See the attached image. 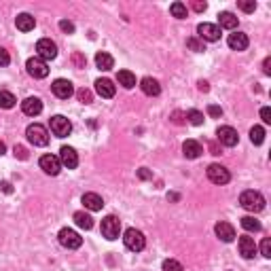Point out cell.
<instances>
[{
  "label": "cell",
  "instance_id": "6da1fadb",
  "mask_svg": "<svg viewBox=\"0 0 271 271\" xmlns=\"http://www.w3.org/2000/svg\"><path fill=\"white\" fill-rule=\"evenodd\" d=\"M240 206L248 212H261L265 208V197L259 191H244L240 195Z\"/></svg>",
  "mask_w": 271,
  "mask_h": 271
},
{
  "label": "cell",
  "instance_id": "7a4b0ae2",
  "mask_svg": "<svg viewBox=\"0 0 271 271\" xmlns=\"http://www.w3.org/2000/svg\"><path fill=\"white\" fill-rule=\"evenodd\" d=\"M25 136H28V140L34 144V146H47V144H49V132H47V127L40 125V123L28 125Z\"/></svg>",
  "mask_w": 271,
  "mask_h": 271
},
{
  "label": "cell",
  "instance_id": "3957f363",
  "mask_svg": "<svg viewBox=\"0 0 271 271\" xmlns=\"http://www.w3.org/2000/svg\"><path fill=\"white\" fill-rule=\"evenodd\" d=\"M123 242L127 246V250L140 252V250H144V246H146V237H144V233L138 231V229H127L123 233Z\"/></svg>",
  "mask_w": 271,
  "mask_h": 271
},
{
  "label": "cell",
  "instance_id": "277c9868",
  "mask_svg": "<svg viewBox=\"0 0 271 271\" xmlns=\"http://www.w3.org/2000/svg\"><path fill=\"white\" fill-rule=\"evenodd\" d=\"M57 240L68 250H76V248H81V246H83V237L76 231H72V229H62L59 235H57Z\"/></svg>",
  "mask_w": 271,
  "mask_h": 271
},
{
  "label": "cell",
  "instance_id": "5b68a950",
  "mask_svg": "<svg viewBox=\"0 0 271 271\" xmlns=\"http://www.w3.org/2000/svg\"><path fill=\"white\" fill-rule=\"evenodd\" d=\"M119 233H121V220L117 216H106L102 220V235L106 237V240H117Z\"/></svg>",
  "mask_w": 271,
  "mask_h": 271
},
{
  "label": "cell",
  "instance_id": "8992f818",
  "mask_svg": "<svg viewBox=\"0 0 271 271\" xmlns=\"http://www.w3.org/2000/svg\"><path fill=\"white\" fill-rule=\"evenodd\" d=\"M51 132H53V136H57V138H66V136H70V132H72V123L68 121L66 117L55 115V117H51Z\"/></svg>",
  "mask_w": 271,
  "mask_h": 271
},
{
  "label": "cell",
  "instance_id": "52a82bcc",
  "mask_svg": "<svg viewBox=\"0 0 271 271\" xmlns=\"http://www.w3.org/2000/svg\"><path fill=\"white\" fill-rule=\"evenodd\" d=\"M36 53L42 62H47V59H55L57 57V45L51 38H40L36 42Z\"/></svg>",
  "mask_w": 271,
  "mask_h": 271
},
{
  "label": "cell",
  "instance_id": "ba28073f",
  "mask_svg": "<svg viewBox=\"0 0 271 271\" xmlns=\"http://www.w3.org/2000/svg\"><path fill=\"white\" fill-rule=\"evenodd\" d=\"M208 178H210V182H214V184H227L231 180V174H229V169L225 165L212 163V165H208Z\"/></svg>",
  "mask_w": 271,
  "mask_h": 271
},
{
  "label": "cell",
  "instance_id": "9c48e42d",
  "mask_svg": "<svg viewBox=\"0 0 271 271\" xmlns=\"http://www.w3.org/2000/svg\"><path fill=\"white\" fill-rule=\"evenodd\" d=\"M25 68H28V74L34 76V79H45L49 74L47 62H42L40 57H30L28 62H25Z\"/></svg>",
  "mask_w": 271,
  "mask_h": 271
},
{
  "label": "cell",
  "instance_id": "30bf717a",
  "mask_svg": "<svg viewBox=\"0 0 271 271\" xmlns=\"http://www.w3.org/2000/svg\"><path fill=\"white\" fill-rule=\"evenodd\" d=\"M38 163H40L42 172L49 176H57L62 172V163H59V157H55V155H42Z\"/></svg>",
  "mask_w": 271,
  "mask_h": 271
},
{
  "label": "cell",
  "instance_id": "8fae6325",
  "mask_svg": "<svg viewBox=\"0 0 271 271\" xmlns=\"http://www.w3.org/2000/svg\"><path fill=\"white\" fill-rule=\"evenodd\" d=\"M216 138L220 144H225V146H235L237 142H240V136H237V132L233 130V127L229 125H223L216 130Z\"/></svg>",
  "mask_w": 271,
  "mask_h": 271
},
{
  "label": "cell",
  "instance_id": "7c38bea8",
  "mask_svg": "<svg viewBox=\"0 0 271 271\" xmlns=\"http://www.w3.org/2000/svg\"><path fill=\"white\" fill-rule=\"evenodd\" d=\"M197 34L201 40H208V42H216L220 38V28L216 23H199L197 25Z\"/></svg>",
  "mask_w": 271,
  "mask_h": 271
},
{
  "label": "cell",
  "instance_id": "4fadbf2b",
  "mask_svg": "<svg viewBox=\"0 0 271 271\" xmlns=\"http://www.w3.org/2000/svg\"><path fill=\"white\" fill-rule=\"evenodd\" d=\"M59 163L68 169H74L79 165V155H76V150L70 148V146H62L59 148Z\"/></svg>",
  "mask_w": 271,
  "mask_h": 271
},
{
  "label": "cell",
  "instance_id": "5bb4252c",
  "mask_svg": "<svg viewBox=\"0 0 271 271\" xmlns=\"http://www.w3.org/2000/svg\"><path fill=\"white\" fill-rule=\"evenodd\" d=\"M51 89H53V93L59 98V100H68L74 93V87H72V83L70 81H66V79H57L53 81V85H51Z\"/></svg>",
  "mask_w": 271,
  "mask_h": 271
},
{
  "label": "cell",
  "instance_id": "9a60e30c",
  "mask_svg": "<svg viewBox=\"0 0 271 271\" xmlns=\"http://www.w3.org/2000/svg\"><path fill=\"white\" fill-rule=\"evenodd\" d=\"M214 231H216V235H218V240L225 242V244H229V242L235 240V229H233L231 223H225V220H220V223L214 227Z\"/></svg>",
  "mask_w": 271,
  "mask_h": 271
},
{
  "label": "cell",
  "instance_id": "2e32d148",
  "mask_svg": "<svg viewBox=\"0 0 271 271\" xmlns=\"http://www.w3.org/2000/svg\"><path fill=\"white\" fill-rule=\"evenodd\" d=\"M21 110H23V115H28V117H36L42 113V102L38 98H25L21 102Z\"/></svg>",
  "mask_w": 271,
  "mask_h": 271
},
{
  "label": "cell",
  "instance_id": "e0dca14e",
  "mask_svg": "<svg viewBox=\"0 0 271 271\" xmlns=\"http://www.w3.org/2000/svg\"><path fill=\"white\" fill-rule=\"evenodd\" d=\"M237 246H240V254L244 259H254V254H257V244H254L252 237H240Z\"/></svg>",
  "mask_w": 271,
  "mask_h": 271
},
{
  "label": "cell",
  "instance_id": "ac0fdd59",
  "mask_svg": "<svg viewBox=\"0 0 271 271\" xmlns=\"http://www.w3.org/2000/svg\"><path fill=\"white\" fill-rule=\"evenodd\" d=\"M229 47H231L233 51H244V49H248V36H246L244 32H233V34H229Z\"/></svg>",
  "mask_w": 271,
  "mask_h": 271
},
{
  "label": "cell",
  "instance_id": "d6986e66",
  "mask_svg": "<svg viewBox=\"0 0 271 271\" xmlns=\"http://www.w3.org/2000/svg\"><path fill=\"white\" fill-rule=\"evenodd\" d=\"M83 203H85V208H87L89 212H98V210L104 208V199H102L98 193H85L83 195Z\"/></svg>",
  "mask_w": 271,
  "mask_h": 271
},
{
  "label": "cell",
  "instance_id": "ffe728a7",
  "mask_svg": "<svg viewBox=\"0 0 271 271\" xmlns=\"http://www.w3.org/2000/svg\"><path fill=\"white\" fill-rule=\"evenodd\" d=\"M140 87H142V91L146 93V96H159L161 93V85H159V81L157 79H152V76H144V79L140 81Z\"/></svg>",
  "mask_w": 271,
  "mask_h": 271
},
{
  "label": "cell",
  "instance_id": "44dd1931",
  "mask_svg": "<svg viewBox=\"0 0 271 271\" xmlns=\"http://www.w3.org/2000/svg\"><path fill=\"white\" fill-rule=\"evenodd\" d=\"M182 152H184L186 159H197L201 152H203V148H201V144L197 140H186L182 144Z\"/></svg>",
  "mask_w": 271,
  "mask_h": 271
},
{
  "label": "cell",
  "instance_id": "7402d4cb",
  "mask_svg": "<svg viewBox=\"0 0 271 271\" xmlns=\"http://www.w3.org/2000/svg\"><path fill=\"white\" fill-rule=\"evenodd\" d=\"M96 91H98V96H102V98H113L117 89H115L113 81H108V79H98V81H96Z\"/></svg>",
  "mask_w": 271,
  "mask_h": 271
},
{
  "label": "cell",
  "instance_id": "603a6c76",
  "mask_svg": "<svg viewBox=\"0 0 271 271\" xmlns=\"http://www.w3.org/2000/svg\"><path fill=\"white\" fill-rule=\"evenodd\" d=\"M15 25H17V30H21V32H30V30H34L36 21H34V17L30 13H21V15H17Z\"/></svg>",
  "mask_w": 271,
  "mask_h": 271
},
{
  "label": "cell",
  "instance_id": "cb8c5ba5",
  "mask_svg": "<svg viewBox=\"0 0 271 271\" xmlns=\"http://www.w3.org/2000/svg\"><path fill=\"white\" fill-rule=\"evenodd\" d=\"M96 66L100 68V70H110V68L115 66V59L110 53H106V51H100V53L96 55Z\"/></svg>",
  "mask_w": 271,
  "mask_h": 271
},
{
  "label": "cell",
  "instance_id": "d4e9b609",
  "mask_svg": "<svg viewBox=\"0 0 271 271\" xmlns=\"http://www.w3.org/2000/svg\"><path fill=\"white\" fill-rule=\"evenodd\" d=\"M218 21H220V28H227V30H235L237 28V17L229 11H223L218 15Z\"/></svg>",
  "mask_w": 271,
  "mask_h": 271
},
{
  "label": "cell",
  "instance_id": "484cf974",
  "mask_svg": "<svg viewBox=\"0 0 271 271\" xmlns=\"http://www.w3.org/2000/svg\"><path fill=\"white\" fill-rule=\"evenodd\" d=\"M117 81H119V85H123L125 89H132V87H136V76H134L130 70H119V74H117Z\"/></svg>",
  "mask_w": 271,
  "mask_h": 271
},
{
  "label": "cell",
  "instance_id": "4316f807",
  "mask_svg": "<svg viewBox=\"0 0 271 271\" xmlns=\"http://www.w3.org/2000/svg\"><path fill=\"white\" fill-rule=\"evenodd\" d=\"M74 223L79 225L81 229H85V231H89V229L93 227V218L89 214H85V212H76V214H74Z\"/></svg>",
  "mask_w": 271,
  "mask_h": 271
},
{
  "label": "cell",
  "instance_id": "83f0119b",
  "mask_svg": "<svg viewBox=\"0 0 271 271\" xmlns=\"http://www.w3.org/2000/svg\"><path fill=\"white\" fill-rule=\"evenodd\" d=\"M250 140H252V144H263L265 142V130H263L261 125H254L252 130H250Z\"/></svg>",
  "mask_w": 271,
  "mask_h": 271
},
{
  "label": "cell",
  "instance_id": "f1b7e54d",
  "mask_svg": "<svg viewBox=\"0 0 271 271\" xmlns=\"http://www.w3.org/2000/svg\"><path fill=\"white\" fill-rule=\"evenodd\" d=\"M15 102L17 100L11 91H0V108H13Z\"/></svg>",
  "mask_w": 271,
  "mask_h": 271
},
{
  "label": "cell",
  "instance_id": "f546056e",
  "mask_svg": "<svg viewBox=\"0 0 271 271\" xmlns=\"http://www.w3.org/2000/svg\"><path fill=\"white\" fill-rule=\"evenodd\" d=\"M242 227L246 231H261V223L254 216H244L242 218Z\"/></svg>",
  "mask_w": 271,
  "mask_h": 271
},
{
  "label": "cell",
  "instance_id": "4dcf8cb0",
  "mask_svg": "<svg viewBox=\"0 0 271 271\" xmlns=\"http://www.w3.org/2000/svg\"><path fill=\"white\" fill-rule=\"evenodd\" d=\"M169 13H172L174 17H178V19H184L186 17V6L182 2H174L172 6H169Z\"/></svg>",
  "mask_w": 271,
  "mask_h": 271
},
{
  "label": "cell",
  "instance_id": "1f68e13d",
  "mask_svg": "<svg viewBox=\"0 0 271 271\" xmlns=\"http://www.w3.org/2000/svg\"><path fill=\"white\" fill-rule=\"evenodd\" d=\"M186 121H189L191 125H201L203 113H199V110H189V113H186Z\"/></svg>",
  "mask_w": 271,
  "mask_h": 271
},
{
  "label": "cell",
  "instance_id": "d6a6232c",
  "mask_svg": "<svg viewBox=\"0 0 271 271\" xmlns=\"http://www.w3.org/2000/svg\"><path fill=\"white\" fill-rule=\"evenodd\" d=\"M186 45H189V49L195 51V53L206 51V45H203V40H199V38H189V40H186Z\"/></svg>",
  "mask_w": 271,
  "mask_h": 271
},
{
  "label": "cell",
  "instance_id": "836d02e7",
  "mask_svg": "<svg viewBox=\"0 0 271 271\" xmlns=\"http://www.w3.org/2000/svg\"><path fill=\"white\" fill-rule=\"evenodd\" d=\"M163 271H184V267L178 261L167 259V261H163Z\"/></svg>",
  "mask_w": 271,
  "mask_h": 271
},
{
  "label": "cell",
  "instance_id": "e575fe53",
  "mask_svg": "<svg viewBox=\"0 0 271 271\" xmlns=\"http://www.w3.org/2000/svg\"><path fill=\"white\" fill-rule=\"evenodd\" d=\"M237 6H240L244 13H254V8H257V2H254V0H240V2H237Z\"/></svg>",
  "mask_w": 271,
  "mask_h": 271
},
{
  "label": "cell",
  "instance_id": "d590c367",
  "mask_svg": "<svg viewBox=\"0 0 271 271\" xmlns=\"http://www.w3.org/2000/svg\"><path fill=\"white\" fill-rule=\"evenodd\" d=\"M76 98H79L83 104H91V102H93V96H91L89 89H79V91H76Z\"/></svg>",
  "mask_w": 271,
  "mask_h": 271
},
{
  "label": "cell",
  "instance_id": "8d00e7d4",
  "mask_svg": "<svg viewBox=\"0 0 271 271\" xmlns=\"http://www.w3.org/2000/svg\"><path fill=\"white\" fill-rule=\"evenodd\" d=\"M261 254L265 259H271V240L269 237H265V240L261 242Z\"/></svg>",
  "mask_w": 271,
  "mask_h": 271
},
{
  "label": "cell",
  "instance_id": "74e56055",
  "mask_svg": "<svg viewBox=\"0 0 271 271\" xmlns=\"http://www.w3.org/2000/svg\"><path fill=\"white\" fill-rule=\"evenodd\" d=\"M59 30L66 32V34H74V23L68 21V19H62L59 21Z\"/></svg>",
  "mask_w": 271,
  "mask_h": 271
},
{
  "label": "cell",
  "instance_id": "f35d334b",
  "mask_svg": "<svg viewBox=\"0 0 271 271\" xmlns=\"http://www.w3.org/2000/svg\"><path fill=\"white\" fill-rule=\"evenodd\" d=\"M208 115H210V117H214V119H220V117H223V108H220V106H214V104H210V106H208Z\"/></svg>",
  "mask_w": 271,
  "mask_h": 271
},
{
  "label": "cell",
  "instance_id": "ab89813d",
  "mask_svg": "<svg viewBox=\"0 0 271 271\" xmlns=\"http://www.w3.org/2000/svg\"><path fill=\"white\" fill-rule=\"evenodd\" d=\"M11 64V55H8V51L0 47V66H8Z\"/></svg>",
  "mask_w": 271,
  "mask_h": 271
},
{
  "label": "cell",
  "instance_id": "60d3db41",
  "mask_svg": "<svg viewBox=\"0 0 271 271\" xmlns=\"http://www.w3.org/2000/svg\"><path fill=\"white\" fill-rule=\"evenodd\" d=\"M261 119H263V123H271V108L269 106H263L261 108Z\"/></svg>",
  "mask_w": 271,
  "mask_h": 271
},
{
  "label": "cell",
  "instance_id": "b9f144b4",
  "mask_svg": "<svg viewBox=\"0 0 271 271\" xmlns=\"http://www.w3.org/2000/svg\"><path fill=\"white\" fill-rule=\"evenodd\" d=\"M184 119H186V115H184V113H180V110H176V113H172V121H174L176 125H182V123H184Z\"/></svg>",
  "mask_w": 271,
  "mask_h": 271
},
{
  "label": "cell",
  "instance_id": "7bdbcfd3",
  "mask_svg": "<svg viewBox=\"0 0 271 271\" xmlns=\"http://www.w3.org/2000/svg\"><path fill=\"white\" fill-rule=\"evenodd\" d=\"M13 152H15V157H17V159H28V150H25L23 146H15V148H13Z\"/></svg>",
  "mask_w": 271,
  "mask_h": 271
},
{
  "label": "cell",
  "instance_id": "ee69618b",
  "mask_svg": "<svg viewBox=\"0 0 271 271\" xmlns=\"http://www.w3.org/2000/svg\"><path fill=\"white\" fill-rule=\"evenodd\" d=\"M191 6H193V11H197V13H203L208 8V4L206 2H199V0H195V2H191Z\"/></svg>",
  "mask_w": 271,
  "mask_h": 271
},
{
  "label": "cell",
  "instance_id": "f6af8a7d",
  "mask_svg": "<svg viewBox=\"0 0 271 271\" xmlns=\"http://www.w3.org/2000/svg\"><path fill=\"white\" fill-rule=\"evenodd\" d=\"M138 178H140V180H150L152 174L148 172L146 167H140V169H138Z\"/></svg>",
  "mask_w": 271,
  "mask_h": 271
},
{
  "label": "cell",
  "instance_id": "bcb514c9",
  "mask_svg": "<svg viewBox=\"0 0 271 271\" xmlns=\"http://www.w3.org/2000/svg\"><path fill=\"white\" fill-rule=\"evenodd\" d=\"M72 62H74L76 66H79V68H85V57H83V55H79V53H74Z\"/></svg>",
  "mask_w": 271,
  "mask_h": 271
},
{
  "label": "cell",
  "instance_id": "7dc6e473",
  "mask_svg": "<svg viewBox=\"0 0 271 271\" xmlns=\"http://www.w3.org/2000/svg\"><path fill=\"white\" fill-rule=\"evenodd\" d=\"M263 72H265L267 76L271 74V57H265V62H263Z\"/></svg>",
  "mask_w": 271,
  "mask_h": 271
},
{
  "label": "cell",
  "instance_id": "c3c4849f",
  "mask_svg": "<svg viewBox=\"0 0 271 271\" xmlns=\"http://www.w3.org/2000/svg\"><path fill=\"white\" fill-rule=\"evenodd\" d=\"M197 85H199V91H208V89H210V85H208L206 81H199Z\"/></svg>",
  "mask_w": 271,
  "mask_h": 271
},
{
  "label": "cell",
  "instance_id": "681fc988",
  "mask_svg": "<svg viewBox=\"0 0 271 271\" xmlns=\"http://www.w3.org/2000/svg\"><path fill=\"white\" fill-rule=\"evenodd\" d=\"M2 189H4L6 193H11V191H13V189H11V184H8V182H2Z\"/></svg>",
  "mask_w": 271,
  "mask_h": 271
},
{
  "label": "cell",
  "instance_id": "f907efd6",
  "mask_svg": "<svg viewBox=\"0 0 271 271\" xmlns=\"http://www.w3.org/2000/svg\"><path fill=\"white\" fill-rule=\"evenodd\" d=\"M4 150H6V146H4V142L0 140V155H4Z\"/></svg>",
  "mask_w": 271,
  "mask_h": 271
}]
</instances>
